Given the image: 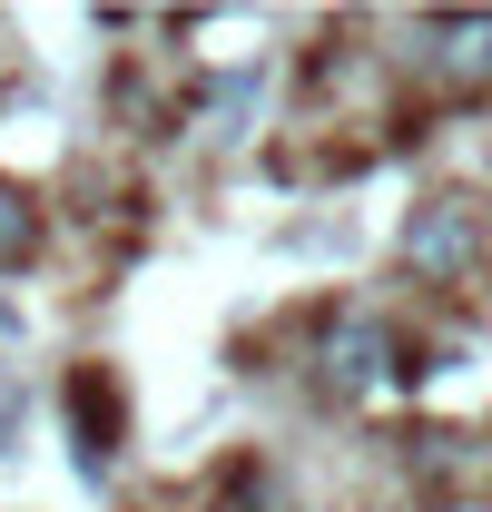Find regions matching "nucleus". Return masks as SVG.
<instances>
[{
	"instance_id": "obj_2",
	"label": "nucleus",
	"mask_w": 492,
	"mask_h": 512,
	"mask_svg": "<svg viewBox=\"0 0 492 512\" xmlns=\"http://www.w3.org/2000/svg\"><path fill=\"white\" fill-rule=\"evenodd\" d=\"M394 247H404V276H414V286H473L483 256H492V227H483L473 197H424Z\"/></svg>"
},
{
	"instance_id": "obj_3",
	"label": "nucleus",
	"mask_w": 492,
	"mask_h": 512,
	"mask_svg": "<svg viewBox=\"0 0 492 512\" xmlns=\"http://www.w3.org/2000/svg\"><path fill=\"white\" fill-rule=\"evenodd\" d=\"M315 375H325V394L335 404H355V394H374V384H404L414 375V345H394V325L384 316H345L325 325V345H315Z\"/></svg>"
},
{
	"instance_id": "obj_5",
	"label": "nucleus",
	"mask_w": 492,
	"mask_h": 512,
	"mask_svg": "<svg viewBox=\"0 0 492 512\" xmlns=\"http://www.w3.org/2000/svg\"><path fill=\"white\" fill-rule=\"evenodd\" d=\"M404 463L424 473L433 493H463V483H483V473H492V444H483V434L433 424V434H404Z\"/></svg>"
},
{
	"instance_id": "obj_6",
	"label": "nucleus",
	"mask_w": 492,
	"mask_h": 512,
	"mask_svg": "<svg viewBox=\"0 0 492 512\" xmlns=\"http://www.w3.org/2000/svg\"><path fill=\"white\" fill-rule=\"evenodd\" d=\"M30 247H40V207H30V188H10V178H0V276H10Z\"/></svg>"
},
{
	"instance_id": "obj_7",
	"label": "nucleus",
	"mask_w": 492,
	"mask_h": 512,
	"mask_svg": "<svg viewBox=\"0 0 492 512\" xmlns=\"http://www.w3.org/2000/svg\"><path fill=\"white\" fill-rule=\"evenodd\" d=\"M10 434H20V394L0 384V453H10Z\"/></svg>"
},
{
	"instance_id": "obj_4",
	"label": "nucleus",
	"mask_w": 492,
	"mask_h": 512,
	"mask_svg": "<svg viewBox=\"0 0 492 512\" xmlns=\"http://www.w3.org/2000/svg\"><path fill=\"white\" fill-rule=\"evenodd\" d=\"M69 434H79V473H89V483L119 463L128 404H119V375H109V365H79V375H69Z\"/></svg>"
},
{
	"instance_id": "obj_1",
	"label": "nucleus",
	"mask_w": 492,
	"mask_h": 512,
	"mask_svg": "<svg viewBox=\"0 0 492 512\" xmlns=\"http://www.w3.org/2000/svg\"><path fill=\"white\" fill-rule=\"evenodd\" d=\"M404 69L443 99H483L492 89V10H414L404 20Z\"/></svg>"
}]
</instances>
